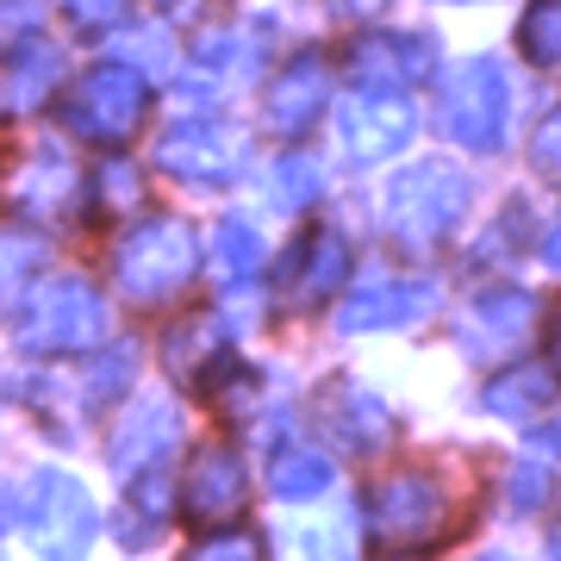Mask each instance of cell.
Instances as JSON below:
<instances>
[{
	"label": "cell",
	"instance_id": "obj_1",
	"mask_svg": "<svg viewBox=\"0 0 561 561\" xmlns=\"http://www.w3.org/2000/svg\"><path fill=\"white\" fill-rule=\"evenodd\" d=\"M362 524H368V542L375 549H393V556H405V549H437L456 530V500L431 474L400 468V474H387V481L368 486Z\"/></svg>",
	"mask_w": 561,
	"mask_h": 561
},
{
	"label": "cell",
	"instance_id": "obj_2",
	"mask_svg": "<svg viewBox=\"0 0 561 561\" xmlns=\"http://www.w3.org/2000/svg\"><path fill=\"white\" fill-rule=\"evenodd\" d=\"M194 262H201V250H194V231H187V225L150 219L119 243L113 275H119V287L131 300H169V294H181V287L194 280Z\"/></svg>",
	"mask_w": 561,
	"mask_h": 561
},
{
	"label": "cell",
	"instance_id": "obj_3",
	"mask_svg": "<svg viewBox=\"0 0 561 561\" xmlns=\"http://www.w3.org/2000/svg\"><path fill=\"white\" fill-rule=\"evenodd\" d=\"M461 206H468V181L449 162H419L387 187V231L419 250V243H437L461 219Z\"/></svg>",
	"mask_w": 561,
	"mask_h": 561
},
{
	"label": "cell",
	"instance_id": "obj_4",
	"mask_svg": "<svg viewBox=\"0 0 561 561\" xmlns=\"http://www.w3.org/2000/svg\"><path fill=\"white\" fill-rule=\"evenodd\" d=\"M25 537L38 542L44 561H81L88 542H94V500L88 486L44 468L32 474V493H25Z\"/></svg>",
	"mask_w": 561,
	"mask_h": 561
},
{
	"label": "cell",
	"instance_id": "obj_5",
	"mask_svg": "<svg viewBox=\"0 0 561 561\" xmlns=\"http://www.w3.org/2000/svg\"><path fill=\"white\" fill-rule=\"evenodd\" d=\"M106 331V306L88 280H50L25 300L20 343L25 350H88Z\"/></svg>",
	"mask_w": 561,
	"mask_h": 561
},
{
	"label": "cell",
	"instance_id": "obj_6",
	"mask_svg": "<svg viewBox=\"0 0 561 561\" xmlns=\"http://www.w3.org/2000/svg\"><path fill=\"white\" fill-rule=\"evenodd\" d=\"M144 119V81L119 62H101V69H88L76 81V94H69V125H76L81 138H101V144H119L131 138Z\"/></svg>",
	"mask_w": 561,
	"mask_h": 561
},
{
	"label": "cell",
	"instance_id": "obj_7",
	"mask_svg": "<svg viewBox=\"0 0 561 561\" xmlns=\"http://www.w3.org/2000/svg\"><path fill=\"white\" fill-rule=\"evenodd\" d=\"M443 131L468 150H493L505 131V76L493 57H474L468 69L449 76V94H443Z\"/></svg>",
	"mask_w": 561,
	"mask_h": 561
},
{
	"label": "cell",
	"instance_id": "obj_8",
	"mask_svg": "<svg viewBox=\"0 0 561 561\" xmlns=\"http://www.w3.org/2000/svg\"><path fill=\"white\" fill-rule=\"evenodd\" d=\"M181 493H187V518L194 524L238 518L243 512V461H238V449H231V443H201L194 461H187Z\"/></svg>",
	"mask_w": 561,
	"mask_h": 561
},
{
	"label": "cell",
	"instance_id": "obj_9",
	"mask_svg": "<svg viewBox=\"0 0 561 561\" xmlns=\"http://www.w3.org/2000/svg\"><path fill=\"white\" fill-rule=\"evenodd\" d=\"M162 169L181 181H225L238 169V138L219 119H181L162 138Z\"/></svg>",
	"mask_w": 561,
	"mask_h": 561
},
{
	"label": "cell",
	"instance_id": "obj_10",
	"mask_svg": "<svg viewBox=\"0 0 561 561\" xmlns=\"http://www.w3.org/2000/svg\"><path fill=\"white\" fill-rule=\"evenodd\" d=\"M412 138V106L400 94H387V88H362L343 101V144L356 150V157H387V150H400Z\"/></svg>",
	"mask_w": 561,
	"mask_h": 561
},
{
	"label": "cell",
	"instance_id": "obj_11",
	"mask_svg": "<svg viewBox=\"0 0 561 561\" xmlns=\"http://www.w3.org/2000/svg\"><path fill=\"white\" fill-rule=\"evenodd\" d=\"M324 106V62L319 57H294L268 88V131L275 138H300L306 125L319 119Z\"/></svg>",
	"mask_w": 561,
	"mask_h": 561
},
{
	"label": "cell",
	"instance_id": "obj_12",
	"mask_svg": "<svg viewBox=\"0 0 561 561\" xmlns=\"http://www.w3.org/2000/svg\"><path fill=\"white\" fill-rule=\"evenodd\" d=\"M424 312V287L419 280H375V287H362L350 294L337 312L343 331H387V324H405Z\"/></svg>",
	"mask_w": 561,
	"mask_h": 561
},
{
	"label": "cell",
	"instance_id": "obj_13",
	"mask_svg": "<svg viewBox=\"0 0 561 561\" xmlns=\"http://www.w3.org/2000/svg\"><path fill=\"white\" fill-rule=\"evenodd\" d=\"M162 362H169V375H175L181 387H206L213 381V368L225 362V331H219V319H187V324H175V337L162 343Z\"/></svg>",
	"mask_w": 561,
	"mask_h": 561
},
{
	"label": "cell",
	"instance_id": "obj_14",
	"mask_svg": "<svg viewBox=\"0 0 561 561\" xmlns=\"http://www.w3.org/2000/svg\"><path fill=\"white\" fill-rule=\"evenodd\" d=\"M169 437H175V405H169V400H138L119 419V431H113V468L138 474V468L157 456Z\"/></svg>",
	"mask_w": 561,
	"mask_h": 561
},
{
	"label": "cell",
	"instance_id": "obj_15",
	"mask_svg": "<svg viewBox=\"0 0 561 561\" xmlns=\"http://www.w3.org/2000/svg\"><path fill=\"white\" fill-rule=\"evenodd\" d=\"M343 275H350V243L337 231H319V238L300 243V280H287L294 300H319V294H337Z\"/></svg>",
	"mask_w": 561,
	"mask_h": 561
},
{
	"label": "cell",
	"instance_id": "obj_16",
	"mask_svg": "<svg viewBox=\"0 0 561 561\" xmlns=\"http://www.w3.org/2000/svg\"><path fill=\"white\" fill-rule=\"evenodd\" d=\"M331 431H337L350 449H381L387 437V405L362 387H337L331 393Z\"/></svg>",
	"mask_w": 561,
	"mask_h": 561
},
{
	"label": "cell",
	"instance_id": "obj_17",
	"mask_svg": "<svg viewBox=\"0 0 561 561\" xmlns=\"http://www.w3.org/2000/svg\"><path fill=\"white\" fill-rule=\"evenodd\" d=\"M268 486H275V500L300 505V500H319L324 486H331V461L319 456V449H280L275 461H268Z\"/></svg>",
	"mask_w": 561,
	"mask_h": 561
},
{
	"label": "cell",
	"instance_id": "obj_18",
	"mask_svg": "<svg viewBox=\"0 0 561 561\" xmlns=\"http://www.w3.org/2000/svg\"><path fill=\"white\" fill-rule=\"evenodd\" d=\"M57 76H62V57L50 44H32L25 62H13V76H7V106H38L57 88Z\"/></svg>",
	"mask_w": 561,
	"mask_h": 561
},
{
	"label": "cell",
	"instance_id": "obj_19",
	"mask_svg": "<svg viewBox=\"0 0 561 561\" xmlns=\"http://www.w3.org/2000/svg\"><path fill=\"white\" fill-rule=\"evenodd\" d=\"M69 187H76V169L62 157H38L20 175V201L32 206V213H57V206L69 201Z\"/></svg>",
	"mask_w": 561,
	"mask_h": 561
},
{
	"label": "cell",
	"instance_id": "obj_20",
	"mask_svg": "<svg viewBox=\"0 0 561 561\" xmlns=\"http://www.w3.org/2000/svg\"><path fill=\"white\" fill-rule=\"evenodd\" d=\"M518 38H524V57H530V62L561 69V0H530Z\"/></svg>",
	"mask_w": 561,
	"mask_h": 561
},
{
	"label": "cell",
	"instance_id": "obj_21",
	"mask_svg": "<svg viewBox=\"0 0 561 561\" xmlns=\"http://www.w3.org/2000/svg\"><path fill=\"white\" fill-rule=\"evenodd\" d=\"M524 319H530V300L524 294H486V300H474V331L486 343H518Z\"/></svg>",
	"mask_w": 561,
	"mask_h": 561
},
{
	"label": "cell",
	"instance_id": "obj_22",
	"mask_svg": "<svg viewBox=\"0 0 561 561\" xmlns=\"http://www.w3.org/2000/svg\"><path fill=\"white\" fill-rule=\"evenodd\" d=\"M256 262H262L256 231H250L243 219L219 225V275H225V280H250V275H256Z\"/></svg>",
	"mask_w": 561,
	"mask_h": 561
},
{
	"label": "cell",
	"instance_id": "obj_23",
	"mask_svg": "<svg viewBox=\"0 0 561 561\" xmlns=\"http://www.w3.org/2000/svg\"><path fill=\"white\" fill-rule=\"evenodd\" d=\"M38 243L32 238H0V306H13L25 294V280H32V268H38Z\"/></svg>",
	"mask_w": 561,
	"mask_h": 561
},
{
	"label": "cell",
	"instance_id": "obj_24",
	"mask_svg": "<svg viewBox=\"0 0 561 561\" xmlns=\"http://www.w3.org/2000/svg\"><path fill=\"white\" fill-rule=\"evenodd\" d=\"M162 518H169V493H162V481L150 474V481H144L138 493H131V500H125L119 530H125V537H150V530H157Z\"/></svg>",
	"mask_w": 561,
	"mask_h": 561
},
{
	"label": "cell",
	"instance_id": "obj_25",
	"mask_svg": "<svg viewBox=\"0 0 561 561\" xmlns=\"http://www.w3.org/2000/svg\"><path fill=\"white\" fill-rule=\"evenodd\" d=\"M187 561H268L262 556L256 537H243V530H225V537H206L187 549Z\"/></svg>",
	"mask_w": 561,
	"mask_h": 561
},
{
	"label": "cell",
	"instance_id": "obj_26",
	"mask_svg": "<svg viewBox=\"0 0 561 561\" xmlns=\"http://www.w3.org/2000/svg\"><path fill=\"white\" fill-rule=\"evenodd\" d=\"M69 7V20L88 25V32H101V25H113L125 13V0H62Z\"/></svg>",
	"mask_w": 561,
	"mask_h": 561
},
{
	"label": "cell",
	"instance_id": "obj_27",
	"mask_svg": "<svg viewBox=\"0 0 561 561\" xmlns=\"http://www.w3.org/2000/svg\"><path fill=\"white\" fill-rule=\"evenodd\" d=\"M101 187H106V201H113V206H131V201H138V175H131L125 162H113V169H106Z\"/></svg>",
	"mask_w": 561,
	"mask_h": 561
},
{
	"label": "cell",
	"instance_id": "obj_28",
	"mask_svg": "<svg viewBox=\"0 0 561 561\" xmlns=\"http://www.w3.org/2000/svg\"><path fill=\"white\" fill-rule=\"evenodd\" d=\"M537 162L561 181V113H556L549 125H542V138H537Z\"/></svg>",
	"mask_w": 561,
	"mask_h": 561
},
{
	"label": "cell",
	"instance_id": "obj_29",
	"mask_svg": "<svg viewBox=\"0 0 561 561\" xmlns=\"http://www.w3.org/2000/svg\"><path fill=\"white\" fill-rule=\"evenodd\" d=\"M549 268L561 275V225H556V238H549Z\"/></svg>",
	"mask_w": 561,
	"mask_h": 561
},
{
	"label": "cell",
	"instance_id": "obj_30",
	"mask_svg": "<svg viewBox=\"0 0 561 561\" xmlns=\"http://www.w3.org/2000/svg\"><path fill=\"white\" fill-rule=\"evenodd\" d=\"M13 512H20V505H13V500H7V493H0V530L13 524Z\"/></svg>",
	"mask_w": 561,
	"mask_h": 561
},
{
	"label": "cell",
	"instance_id": "obj_31",
	"mask_svg": "<svg viewBox=\"0 0 561 561\" xmlns=\"http://www.w3.org/2000/svg\"><path fill=\"white\" fill-rule=\"evenodd\" d=\"M162 7H175V13H187V7H201V0H162Z\"/></svg>",
	"mask_w": 561,
	"mask_h": 561
},
{
	"label": "cell",
	"instance_id": "obj_32",
	"mask_svg": "<svg viewBox=\"0 0 561 561\" xmlns=\"http://www.w3.org/2000/svg\"><path fill=\"white\" fill-rule=\"evenodd\" d=\"M350 7H375V0H350Z\"/></svg>",
	"mask_w": 561,
	"mask_h": 561
},
{
	"label": "cell",
	"instance_id": "obj_33",
	"mask_svg": "<svg viewBox=\"0 0 561 561\" xmlns=\"http://www.w3.org/2000/svg\"><path fill=\"white\" fill-rule=\"evenodd\" d=\"M556 350H561V331H556Z\"/></svg>",
	"mask_w": 561,
	"mask_h": 561
},
{
	"label": "cell",
	"instance_id": "obj_34",
	"mask_svg": "<svg viewBox=\"0 0 561 561\" xmlns=\"http://www.w3.org/2000/svg\"><path fill=\"white\" fill-rule=\"evenodd\" d=\"M486 561H505V556H486Z\"/></svg>",
	"mask_w": 561,
	"mask_h": 561
}]
</instances>
